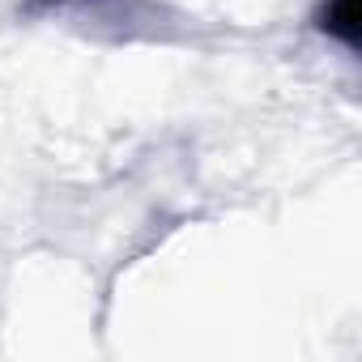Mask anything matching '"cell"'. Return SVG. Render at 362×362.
Instances as JSON below:
<instances>
[{
  "mask_svg": "<svg viewBox=\"0 0 362 362\" xmlns=\"http://www.w3.org/2000/svg\"><path fill=\"white\" fill-rule=\"evenodd\" d=\"M324 18H328L324 26L332 35H341L345 43H358V0H332Z\"/></svg>",
  "mask_w": 362,
  "mask_h": 362,
  "instance_id": "obj_1",
  "label": "cell"
}]
</instances>
